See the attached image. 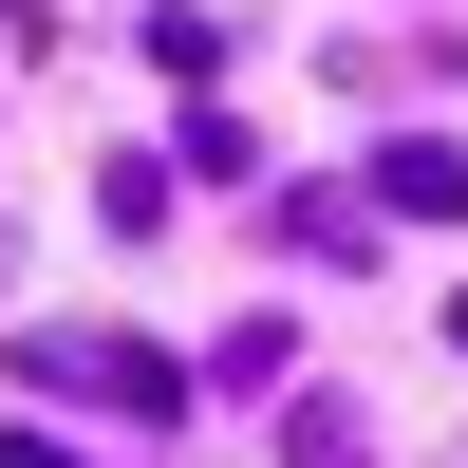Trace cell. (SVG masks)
Masks as SVG:
<instances>
[{
	"label": "cell",
	"instance_id": "1",
	"mask_svg": "<svg viewBox=\"0 0 468 468\" xmlns=\"http://www.w3.org/2000/svg\"><path fill=\"white\" fill-rule=\"evenodd\" d=\"M0 468H75V450H0Z\"/></svg>",
	"mask_w": 468,
	"mask_h": 468
}]
</instances>
